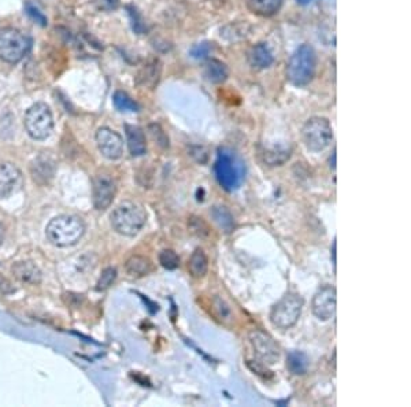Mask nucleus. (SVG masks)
Returning a JSON list of instances; mask_svg holds the SVG:
<instances>
[{
  "mask_svg": "<svg viewBox=\"0 0 411 407\" xmlns=\"http://www.w3.org/2000/svg\"><path fill=\"white\" fill-rule=\"evenodd\" d=\"M188 269H189L192 277H195V279L205 277L207 270H208V259H207V255L203 249L198 248L194 251V254L191 255L189 263H188Z\"/></svg>",
  "mask_w": 411,
  "mask_h": 407,
  "instance_id": "412c9836",
  "label": "nucleus"
},
{
  "mask_svg": "<svg viewBox=\"0 0 411 407\" xmlns=\"http://www.w3.org/2000/svg\"><path fill=\"white\" fill-rule=\"evenodd\" d=\"M24 125L33 140H45L54 129V118L49 107L45 103L33 105L25 114Z\"/></svg>",
  "mask_w": 411,
  "mask_h": 407,
  "instance_id": "6e6552de",
  "label": "nucleus"
},
{
  "mask_svg": "<svg viewBox=\"0 0 411 407\" xmlns=\"http://www.w3.org/2000/svg\"><path fill=\"white\" fill-rule=\"evenodd\" d=\"M214 221L222 228L225 232H231L233 228V217L225 207H214L212 208Z\"/></svg>",
  "mask_w": 411,
  "mask_h": 407,
  "instance_id": "b1692460",
  "label": "nucleus"
},
{
  "mask_svg": "<svg viewBox=\"0 0 411 407\" xmlns=\"http://www.w3.org/2000/svg\"><path fill=\"white\" fill-rule=\"evenodd\" d=\"M309 365V357L303 351H290L287 355V369L295 376L304 374Z\"/></svg>",
  "mask_w": 411,
  "mask_h": 407,
  "instance_id": "4be33fe9",
  "label": "nucleus"
},
{
  "mask_svg": "<svg viewBox=\"0 0 411 407\" xmlns=\"http://www.w3.org/2000/svg\"><path fill=\"white\" fill-rule=\"evenodd\" d=\"M117 187L113 177L109 174H98L93 178V206L103 211L109 208L116 198Z\"/></svg>",
  "mask_w": 411,
  "mask_h": 407,
  "instance_id": "9b49d317",
  "label": "nucleus"
},
{
  "mask_svg": "<svg viewBox=\"0 0 411 407\" xmlns=\"http://www.w3.org/2000/svg\"><path fill=\"white\" fill-rule=\"evenodd\" d=\"M92 4L99 11H114L120 7V0H92Z\"/></svg>",
  "mask_w": 411,
  "mask_h": 407,
  "instance_id": "2f4dec72",
  "label": "nucleus"
},
{
  "mask_svg": "<svg viewBox=\"0 0 411 407\" xmlns=\"http://www.w3.org/2000/svg\"><path fill=\"white\" fill-rule=\"evenodd\" d=\"M157 63L158 62H154L153 65H147L146 66V69H144V77H140V79H143V82H144V85H148L150 82H151V85H154L155 82H158V79H160V66H157Z\"/></svg>",
  "mask_w": 411,
  "mask_h": 407,
  "instance_id": "c85d7f7f",
  "label": "nucleus"
},
{
  "mask_svg": "<svg viewBox=\"0 0 411 407\" xmlns=\"http://www.w3.org/2000/svg\"><path fill=\"white\" fill-rule=\"evenodd\" d=\"M125 270L133 277H144L153 270V263L148 258L141 255L130 256L125 263Z\"/></svg>",
  "mask_w": 411,
  "mask_h": 407,
  "instance_id": "aec40b11",
  "label": "nucleus"
},
{
  "mask_svg": "<svg viewBox=\"0 0 411 407\" xmlns=\"http://www.w3.org/2000/svg\"><path fill=\"white\" fill-rule=\"evenodd\" d=\"M248 62L255 70H265L274 62V55L265 43L254 45L248 52Z\"/></svg>",
  "mask_w": 411,
  "mask_h": 407,
  "instance_id": "2eb2a0df",
  "label": "nucleus"
},
{
  "mask_svg": "<svg viewBox=\"0 0 411 407\" xmlns=\"http://www.w3.org/2000/svg\"><path fill=\"white\" fill-rule=\"evenodd\" d=\"M14 276L25 284H40L42 280L41 270L33 262H17L11 268Z\"/></svg>",
  "mask_w": 411,
  "mask_h": 407,
  "instance_id": "f3484780",
  "label": "nucleus"
},
{
  "mask_svg": "<svg viewBox=\"0 0 411 407\" xmlns=\"http://www.w3.org/2000/svg\"><path fill=\"white\" fill-rule=\"evenodd\" d=\"M160 263L167 270H174L180 266V258L173 249H164L160 254Z\"/></svg>",
  "mask_w": 411,
  "mask_h": 407,
  "instance_id": "393cba45",
  "label": "nucleus"
},
{
  "mask_svg": "<svg viewBox=\"0 0 411 407\" xmlns=\"http://www.w3.org/2000/svg\"><path fill=\"white\" fill-rule=\"evenodd\" d=\"M0 292L1 293H11L14 292V286L13 284L3 276H0Z\"/></svg>",
  "mask_w": 411,
  "mask_h": 407,
  "instance_id": "473e14b6",
  "label": "nucleus"
},
{
  "mask_svg": "<svg viewBox=\"0 0 411 407\" xmlns=\"http://www.w3.org/2000/svg\"><path fill=\"white\" fill-rule=\"evenodd\" d=\"M113 103H114L116 109L123 113H134V112H139V109H140L139 105L123 91H117L114 93Z\"/></svg>",
  "mask_w": 411,
  "mask_h": 407,
  "instance_id": "5701e85b",
  "label": "nucleus"
},
{
  "mask_svg": "<svg viewBox=\"0 0 411 407\" xmlns=\"http://www.w3.org/2000/svg\"><path fill=\"white\" fill-rule=\"evenodd\" d=\"M55 171H56V162L47 153L38 155L31 163L32 178L39 185H47L54 178Z\"/></svg>",
  "mask_w": 411,
  "mask_h": 407,
  "instance_id": "4468645a",
  "label": "nucleus"
},
{
  "mask_svg": "<svg viewBox=\"0 0 411 407\" xmlns=\"http://www.w3.org/2000/svg\"><path fill=\"white\" fill-rule=\"evenodd\" d=\"M25 10H26V14L36 22V24H39L41 26H45L47 25V18H45V15L41 13L40 10L33 4V3H31V1H28L26 4H25Z\"/></svg>",
  "mask_w": 411,
  "mask_h": 407,
  "instance_id": "c756f323",
  "label": "nucleus"
},
{
  "mask_svg": "<svg viewBox=\"0 0 411 407\" xmlns=\"http://www.w3.org/2000/svg\"><path fill=\"white\" fill-rule=\"evenodd\" d=\"M125 133H126L127 148L132 157L144 155L147 153V143H146V136L143 129L136 125H125Z\"/></svg>",
  "mask_w": 411,
  "mask_h": 407,
  "instance_id": "dca6fc26",
  "label": "nucleus"
},
{
  "mask_svg": "<svg viewBox=\"0 0 411 407\" xmlns=\"http://www.w3.org/2000/svg\"><path fill=\"white\" fill-rule=\"evenodd\" d=\"M299 4H302V6H307V4H310V3H313L314 0H296Z\"/></svg>",
  "mask_w": 411,
  "mask_h": 407,
  "instance_id": "e433bc0d",
  "label": "nucleus"
},
{
  "mask_svg": "<svg viewBox=\"0 0 411 407\" xmlns=\"http://www.w3.org/2000/svg\"><path fill=\"white\" fill-rule=\"evenodd\" d=\"M85 233V224L76 215H59L47 225V239L56 247L77 245Z\"/></svg>",
  "mask_w": 411,
  "mask_h": 407,
  "instance_id": "7ed1b4c3",
  "label": "nucleus"
},
{
  "mask_svg": "<svg viewBox=\"0 0 411 407\" xmlns=\"http://www.w3.org/2000/svg\"><path fill=\"white\" fill-rule=\"evenodd\" d=\"M31 39L15 28L0 29V59L7 63H18L29 52Z\"/></svg>",
  "mask_w": 411,
  "mask_h": 407,
  "instance_id": "39448f33",
  "label": "nucleus"
},
{
  "mask_svg": "<svg viewBox=\"0 0 411 407\" xmlns=\"http://www.w3.org/2000/svg\"><path fill=\"white\" fill-rule=\"evenodd\" d=\"M336 306H337L336 288L324 286L314 295L311 310L318 320L329 321L336 313Z\"/></svg>",
  "mask_w": 411,
  "mask_h": 407,
  "instance_id": "f8f14e48",
  "label": "nucleus"
},
{
  "mask_svg": "<svg viewBox=\"0 0 411 407\" xmlns=\"http://www.w3.org/2000/svg\"><path fill=\"white\" fill-rule=\"evenodd\" d=\"M304 300L297 293H287L270 313V321L279 329H289L295 325L302 314Z\"/></svg>",
  "mask_w": 411,
  "mask_h": 407,
  "instance_id": "0eeeda50",
  "label": "nucleus"
},
{
  "mask_svg": "<svg viewBox=\"0 0 411 407\" xmlns=\"http://www.w3.org/2000/svg\"><path fill=\"white\" fill-rule=\"evenodd\" d=\"M116 279H117V270L114 268H107L102 273V276H100V279H99V282L96 284V289L98 291H104V289L110 288V285H113V283L116 282Z\"/></svg>",
  "mask_w": 411,
  "mask_h": 407,
  "instance_id": "bb28decb",
  "label": "nucleus"
},
{
  "mask_svg": "<svg viewBox=\"0 0 411 407\" xmlns=\"http://www.w3.org/2000/svg\"><path fill=\"white\" fill-rule=\"evenodd\" d=\"M302 140L311 153H321L333 140L332 125L324 117H313L302 128Z\"/></svg>",
  "mask_w": 411,
  "mask_h": 407,
  "instance_id": "423d86ee",
  "label": "nucleus"
},
{
  "mask_svg": "<svg viewBox=\"0 0 411 407\" xmlns=\"http://www.w3.org/2000/svg\"><path fill=\"white\" fill-rule=\"evenodd\" d=\"M317 70V54L310 44H302L290 55L287 79L295 86H304L313 82Z\"/></svg>",
  "mask_w": 411,
  "mask_h": 407,
  "instance_id": "f03ea898",
  "label": "nucleus"
},
{
  "mask_svg": "<svg viewBox=\"0 0 411 407\" xmlns=\"http://www.w3.org/2000/svg\"><path fill=\"white\" fill-rule=\"evenodd\" d=\"M284 0H246L248 10L259 17H273L283 7Z\"/></svg>",
  "mask_w": 411,
  "mask_h": 407,
  "instance_id": "6ab92c4d",
  "label": "nucleus"
},
{
  "mask_svg": "<svg viewBox=\"0 0 411 407\" xmlns=\"http://www.w3.org/2000/svg\"><path fill=\"white\" fill-rule=\"evenodd\" d=\"M336 247H337V243H336V240L333 242V245H332V256H333V265L336 266Z\"/></svg>",
  "mask_w": 411,
  "mask_h": 407,
  "instance_id": "f704fd0d",
  "label": "nucleus"
},
{
  "mask_svg": "<svg viewBox=\"0 0 411 407\" xmlns=\"http://www.w3.org/2000/svg\"><path fill=\"white\" fill-rule=\"evenodd\" d=\"M203 76L211 84H222L229 77V69L219 59H208L203 68Z\"/></svg>",
  "mask_w": 411,
  "mask_h": 407,
  "instance_id": "a211bd4d",
  "label": "nucleus"
},
{
  "mask_svg": "<svg viewBox=\"0 0 411 407\" xmlns=\"http://www.w3.org/2000/svg\"><path fill=\"white\" fill-rule=\"evenodd\" d=\"M214 173L219 185L226 191H236L245 181L246 164L243 160L229 148H219Z\"/></svg>",
  "mask_w": 411,
  "mask_h": 407,
  "instance_id": "f257e3e1",
  "label": "nucleus"
},
{
  "mask_svg": "<svg viewBox=\"0 0 411 407\" xmlns=\"http://www.w3.org/2000/svg\"><path fill=\"white\" fill-rule=\"evenodd\" d=\"M211 51H212V44L208 43V41H203V43H199V44L194 45L191 48V52L189 54L195 59H205V58H207L210 55Z\"/></svg>",
  "mask_w": 411,
  "mask_h": 407,
  "instance_id": "cd10ccee",
  "label": "nucleus"
},
{
  "mask_svg": "<svg viewBox=\"0 0 411 407\" xmlns=\"http://www.w3.org/2000/svg\"><path fill=\"white\" fill-rule=\"evenodd\" d=\"M150 132H151L154 140H155L162 148H167V147H169V139H167V136L164 135V132L161 129L160 125H157V123L150 125Z\"/></svg>",
  "mask_w": 411,
  "mask_h": 407,
  "instance_id": "7c9ffc66",
  "label": "nucleus"
},
{
  "mask_svg": "<svg viewBox=\"0 0 411 407\" xmlns=\"http://www.w3.org/2000/svg\"><path fill=\"white\" fill-rule=\"evenodd\" d=\"M3 240H4V229H3V225L0 224V245L3 243Z\"/></svg>",
  "mask_w": 411,
  "mask_h": 407,
  "instance_id": "c9c22d12",
  "label": "nucleus"
},
{
  "mask_svg": "<svg viewBox=\"0 0 411 407\" xmlns=\"http://www.w3.org/2000/svg\"><path fill=\"white\" fill-rule=\"evenodd\" d=\"M289 157H290L289 151L288 150H281V148L265 153V161L269 163L270 166H280L281 163H284L287 160H289Z\"/></svg>",
  "mask_w": 411,
  "mask_h": 407,
  "instance_id": "a878e982",
  "label": "nucleus"
},
{
  "mask_svg": "<svg viewBox=\"0 0 411 407\" xmlns=\"http://www.w3.org/2000/svg\"><path fill=\"white\" fill-rule=\"evenodd\" d=\"M96 143L102 155L110 161H117L123 157V137L110 128H100L96 132Z\"/></svg>",
  "mask_w": 411,
  "mask_h": 407,
  "instance_id": "9d476101",
  "label": "nucleus"
},
{
  "mask_svg": "<svg viewBox=\"0 0 411 407\" xmlns=\"http://www.w3.org/2000/svg\"><path fill=\"white\" fill-rule=\"evenodd\" d=\"M330 169H332V170L336 169V150L333 151V154H332V157H330Z\"/></svg>",
  "mask_w": 411,
  "mask_h": 407,
  "instance_id": "72a5a7b5",
  "label": "nucleus"
},
{
  "mask_svg": "<svg viewBox=\"0 0 411 407\" xmlns=\"http://www.w3.org/2000/svg\"><path fill=\"white\" fill-rule=\"evenodd\" d=\"M248 336L254 353L262 364L274 365L280 360V347L269 333L259 329H254L249 332Z\"/></svg>",
  "mask_w": 411,
  "mask_h": 407,
  "instance_id": "1a4fd4ad",
  "label": "nucleus"
},
{
  "mask_svg": "<svg viewBox=\"0 0 411 407\" xmlns=\"http://www.w3.org/2000/svg\"><path fill=\"white\" fill-rule=\"evenodd\" d=\"M111 225L114 231L123 236H136L147 221V213L141 204L123 202L111 214Z\"/></svg>",
  "mask_w": 411,
  "mask_h": 407,
  "instance_id": "20e7f679",
  "label": "nucleus"
},
{
  "mask_svg": "<svg viewBox=\"0 0 411 407\" xmlns=\"http://www.w3.org/2000/svg\"><path fill=\"white\" fill-rule=\"evenodd\" d=\"M21 170L10 162L0 163V199H7L22 187Z\"/></svg>",
  "mask_w": 411,
  "mask_h": 407,
  "instance_id": "ddd939ff",
  "label": "nucleus"
}]
</instances>
